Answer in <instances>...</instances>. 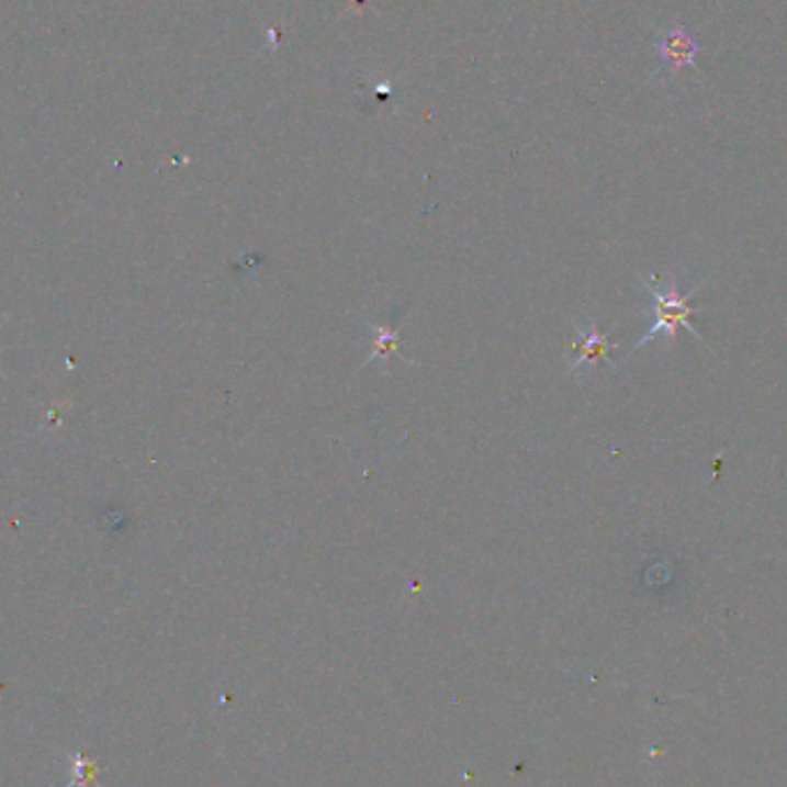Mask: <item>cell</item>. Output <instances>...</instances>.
Returning <instances> with one entry per match:
<instances>
[{"mask_svg": "<svg viewBox=\"0 0 787 787\" xmlns=\"http://www.w3.org/2000/svg\"><path fill=\"white\" fill-rule=\"evenodd\" d=\"M702 283H705V281H700L698 285H694V289H690L688 293H679V289H677V283H675L673 277H671V281H667V283H663V281L659 283L656 279H654V281H648L645 285L650 289L652 300H654V325H652V329L645 334V337H642L640 341H636L633 348L638 350V348H642V346L654 341V339H659V337H663V339L667 341V346H673V344L677 341L679 327H686L700 344H705L702 334L694 327V323H690V318H694V316L700 312L698 306L690 304V300H694V295L702 289Z\"/></svg>", "mask_w": 787, "mask_h": 787, "instance_id": "6da1fadb", "label": "cell"}, {"mask_svg": "<svg viewBox=\"0 0 787 787\" xmlns=\"http://www.w3.org/2000/svg\"><path fill=\"white\" fill-rule=\"evenodd\" d=\"M659 56L671 69H682L696 65L698 56V44L684 29H671L663 31L659 40Z\"/></svg>", "mask_w": 787, "mask_h": 787, "instance_id": "7a4b0ae2", "label": "cell"}, {"mask_svg": "<svg viewBox=\"0 0 787 787\" xmlns=\"http://www.w3.org/2000/svg\"><path fill=\"white\" fill-rule=\"evenodd\" d=\"M581 348H578V360L574 364V369L587 364V362H599V360H606L608 350L612 348L606 334H599L594 327H587V329H581ZM571 369V371H574Z\"/></svg>", "mask_w": 787, "mask_h": 787, "instance_id": "3957f363", "label": "cell"}, {"mask_svg": "<svg viewBox=\"0 0 787 787\" xmlns=\"http://www.w3.org/2000/svg\"><path fill=\"white\" fill-rule=\"evenodd\" d=\"M71 776L65 787H92L100 778V762L83 753H71Z\"/></svg>", "mask_w": 787, "mask_h": 787, "instance_id": "277c9868", "label": "cell"}, {"mask_svg": "<svg viewBox=\"0 0 787 787\" xmlns=\"http://www.w3.org/2000/svg\"><path fill=\"white\" fill-rule=\"evenodd\" d=\"M375 344H378V348H375V352H373V360H375V355H390V352H394V348H396V334H394L392 329L378 327V339H375Z\"/></svg>", "mask_w": 787, "mask_h": 787, "instance_id": "5b68a950", "label": "cell"}, {"mask_svg": "<svg viewBox=\"0 0 787 787\" xmlns=\"http://www.w3.org/2000/svg\"><path fill=\"white\" fill-rule=\"evenodd\" d=\"M0 327H3V325H0ZM0 352H3V346H0ZM0 375H3V369H0ZM5 378V375H3Z\"/></svg>", "mask_w": 787, "mask_h": 787, "instance_id": "8992f818", "label": "cell"}]
</instances>
